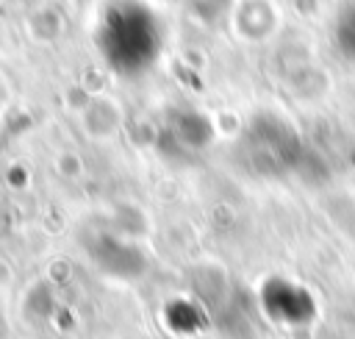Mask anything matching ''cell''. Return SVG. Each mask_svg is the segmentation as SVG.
<instances>
[{
	"label": "cell",
	"instance_id": "1",
	"mask_svg": "<svg viewBox=\"0 0 355 339\" xmlns=\"http://www.w3.org/2000/svg\"><path fill=\"white\" fill-rule=\"evenodd\" d=\"M103 61L119 75L147 72L164 53L166 28L144 0H111L94 28Z\"/></svg>",
	"mask_w": 355,
	"mask_h": 339
},
{
	"label": "cell",
	"instance_id": "2",
	"mask_svg": "<svg viewBox=\"0 0 355 339\" xmlns=\"http://www.w3.org/2000/svg\"><path fill=\"white\" fill-rule=\"evenodd\" d=\"M336 44L349 61H355V0L341 6L336 17Z\"/></svg>",
	"mask_w": 355,
	"mask_h": 339
}]
</instances>
